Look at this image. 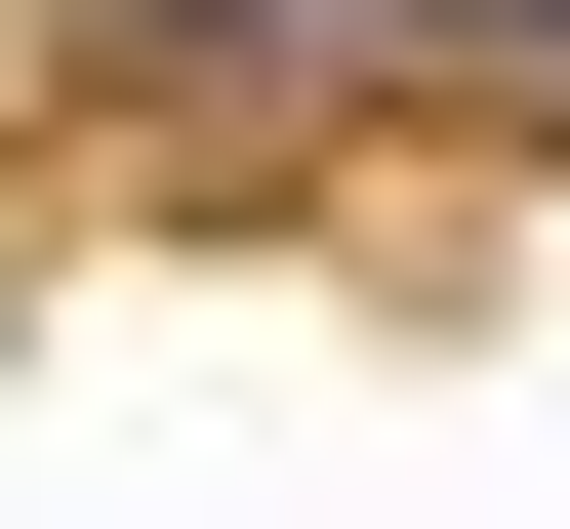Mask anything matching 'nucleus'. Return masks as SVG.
<instances>
[{"instance_id":"f257e3e1","label":"nucleus","mask_w":570,"mask_h":529,"mask_svg":"<svg viewBox=\"0 0 570 529\" xmlns=\"http://www.w3.org/2000/svg\"><path fill=\"white\" fill-rule=\"evenodd\" d=\"M122 41H204V82H245V41H285V0H122Z\"/></svg>"},{"instance_id":"f03ea898","label":"nucleus","mask_w":570,"mask_h":529,"mask_svg":"<svg viewBox=\"0 0 570 529\" xmlns=\"http://www.w3.org/2000/svg\"><path fill=\"white\" fill-rule=\"evenodd\" d=\"M407 41H570V0H407Z\"/></svg>"}]
</instances>
